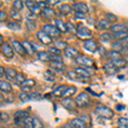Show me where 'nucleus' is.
<instances>
[{
	"instance_id": "obj_62",
	"label": "nucleus",
	"mask_w": 128,
	"mask_h": 128,
	"mask_svg": "<svg viewBox=\"0 0 128 128\" xmlns=\"http://www.w3.org/2000/svg\"><path fill=\"white\" fill-rule=\"evenodd\" d=\"M118 128H125V127H121V126H119Z\"/></svg>"
},
{
	"instance_id": "obj_64",
	"label": "nucleus",
	"mask_w": 128,
	"mask_h": 128,
	"mask_svg": "<svg viewBox=\"0 0 128 128\" xmlns=\"http://www.w3.org/2000/svg\"><path fill=\"white\" fill-rule=\"evenodd\" d=\"M0 128H5V127H0Z\"/></svg>"
},
{
	"instance_id": "obj_44",
	"label": "nucleus",
	"mask_w": 128,
	"mask_h": 128,
	"mask_svg": "<svg viewBox=\"0 0 128 128\" xmlns=\"http://www.w3.org/2000/svg\"><path fill=\"white\" fill-rule=\"evenodd\" d=\"M10 120V116L9 115V114L5 113V112H1L0 113V120L3 121L4 123L9 122Z\"/></svg>"
},
{
	"instance_id": "obj_37",
	"label": "nucleus",
	"mask_w": 128,
	"mask_h": 128,
	"mask_svg": "<svg viewBox=\"0 0 128 128\" xmlns=\"http://www.w3.org/2000/svg\"><path fill=\"white\" fill-rule=\"evenodd\" d=\"M26 80V76L25 75V74L23 73H18L17 75H16V78L15 80V82L17 84H19V86H20L23 82L25 81V80Z\"/></svg>"
},
{
	"instance_id": "obj_42",
	"label": "nucleus",
	"mask_w": 128,
	"mask_h": 128,
	"mask_svg": "<svg viewBox=\"0 0 128 128\" xmlns=\"http://www.w3.org/2000/svg\"><path fill=\"white\" fill-rule=\"evenodd\" d=\"M128 36V32H116V34H113V38H116V40H123Z\"/></svg>"
},
{
	"instance_id": "obj_23",
	"label": "nucleus",
	"mask_w": 128,
	"mask_h": 128,
	"mask_svg": "<svg viewBox=\"0 0 128 128\" xmlns=\"http://www.w3.org/2000/svg\"><path fill=\"white\" fill-rule=\"evenodd\" d=\"M68 89V86L66 84H62V86H58L57 88H56L53 90V95L56 98H62L64 92H66V90Z\"/></svg>"
},
{
	"instance_id": "obj_3",
	"label": "nucleus",
	"mask_w": 128,
	"mask_h": 128,
	"mask_svg": "<svg viewBox=\"0 0 128 128\" xmlns=\"http://www.w3.org/2000/svg\"><path fill=\"white\" fill-rule=\"evenodd\" d=\"M76 35L77 37L80 40H90V38L92 37V31L89 29L88 28L84 26H80L79 28H77V31H76Z\"/></svg>"
},
{
	"instance_id": "obj_46",
	"label": "nucleus",
	"mask_w": 128,
	"mask_h": 128,
	"mask_svg": "<svg viewBox=\"0 0 128 128\" xmlns=\"http://www.w3.org/2000/svg\"><path fill=\"white\" fill-rule=\"evenodd\" d=\"M106 20L110 22V23L115 22L117 20V16L112 13H107L106 14Z\"/></svg>"
},
{
	"instance_id": "obj_38",
	"label": "nucleus",
	"mask_w": 128,
	"mask_h": 128,
	"mask_svg": "<svg viewBox=\"0 0 128 128\" xmlns=\"http://www.w3.org/2000/svg\"><path fill=\"white\" fill-rule=\"evenodd\" d=\"M32 127L34 128H44V124L42 120L38 117L32 118Z\"/></svg>"
},
{
	"instance_id": "obj_61",
	"label": "nucleus",
	"mask_w": 128,
	"mask_h": 128,
	"mask_svg": "<svg viewBox=\"0 0 128 128\" xmlns=\"http://www.w3.org/2000/svg\"><path fill=\"white\" fill-rule=\"evenodd\" d=\"M122 41H123V42H126V43H128V36L126 37V38H125V40H123Z\"/></svg>"
},
{
	"instance_id": "obj_5",
	"label": "nucleus",
	"mask_w": 128,
	"mask_h": 128,
	"mask_svg": "<svg viewBox=\"0 0 128 128\" xmlns=\"http://www.w3.org/2000/svg\"><path fill=\"white\" fill-rule=\"evenodd\" d=\"M43 31L49 35L50 38H57L60 35V31L57 29L56 26L50 24H46L43 26Z\"/></svg>"
},
{
	"instance_id": "obj_8",
	"label": "nucleus",
	"mask_w": 128,
	"mask_h": 128,
	"mask_svg": "<svg viewBox=\"0 0 128 128\" xmlns=\"http://www.w3.org/2000/svg\"><path fill=\"white\" fill-rule=\"evenodd\" d=\"M26 5L28 8V10H30L31 13L34 14V15H38L42 12V8L40 7L38 4V2L35 1H26Z\"/></svg>"
},
{
	"instance_id": "obj_52",
	"label": "nucleus",
	"mask_w": 128,
	"mask_h": 128,
	"mask_svg": "<svg viewBox=\"0 0 128 128\" xmlns=\"http://www.w3.org/2000/svg\"><path fill=\"white\" fill-rule=\"evenodd\" d=\"M8 18V15L7 13L3 10H0V22H4V20H7Z\"/></svg>"
},
{
	"instance_id": "obj_43",
	"label": "nucleus",
	"mask_w": 128,
	"mask_h": 128,
	"mask_svg": "<svg viewBox=\"0 0 128 128\" xmlns=\"http://www.w3.org/2000/svg\"><path fill=\"white\" fill-rule=\"evenodd\" d=\"M23 126L24 128H34L32 127V118L30 116L23 119Z\"/></svg>"
},
{
	"instance_id": "obj_57",
	"label": "nucleus",
	"mask_w": 128,
	"mask_h": 128,
	"mask_svg": "<svg viewBox=\"0 0 128 128\" xmlns=\"http://www.w3.org/2000/svg\"><path fill=\"white\" fill-rule=\"evenodd\" d=\"M126 108V106L125 105H121V104H118V105H116V109L118 111H121V110H123L124 108Z\"/></svg>"
},
{
	"instance_id": "obj_14",
	"label": "nucleus",
	"mask_w": 128,
	"mask_h": 128,
	"mask_svg": "<svg viewBox=\"0 0 128 128\" xmlns=\"http://www.w3.org/2000/svg\"><path fill=\"white\" fill-rule=\"evenodd\" d=\"M64 52H65V55L67 56L69 58H73V59H76L78 56H80V51L78 50L77 49L73 48V47H67L65 50H64Z\"/></svg>"
},
{
	"instance_id": "obj_59",
	"label": "nucleus",
	"mask_w": 128,
	"mask_h": 128,
	"mask_svg": "<svg viewBox=\"0 0 128 128\" xmlns=\"http://www.w3.org/2000/svg\"><path fill=\"white\" fill-rule=\"evenodd\" d=\"M63 128H74V127L71 125V124H65Z\"/></svg>"
},
{
	"instance_id": "obj_19",
	"label": "nucleus",
	"mask_w": 128,
	"mask_h": 128,
	"mask_svg": "<svg viewBox=\"0 0 128 128\" xmlns=\"http://www.w3.org/2000/svg\"><path fill=\"white\" fill-rule=\"evenodd\" d=\"M17 72L14 68H6L5 69V78L9 81H15L16 75H17Z\"/></svg>"
},
{
	"instance_id": "obj_55",
	"label": "nucleus",
	"mask_w": 128,
	"mask_h": 128,
	"mask_svg": "<svg viewBox=\"0 0 128 128\" xmlns=\"http://www.w3.org/2000/svg\"><path fill=\"white\" fill-rule=\"evenodd\" d=\"M45 79L46 80H51V81H53V80H55V77H54V75H53L52 74H46V75H45Z\"/></svg>"
},
{
	"instance_id": "obj_24",
	"label": "nucleus",
	"mask_w": 128,
	"mask_h": 128,
	"mask_svg": "<svg viewBox=\"0 0 128 128\" xmlns=\"http://www.w3.org/2000/svg\"><path fill=\"white\" fill-rule=\"evenodd\" d=\"M22 46H23L25 51L26 52V54H28V55L34 54L35 50L34 49V46H32V44H31L28 41H22Z\"/></svg>"
},
{
	"instance_id": "obj_58",
	"label": "nucleus",
	"mask_w": 128,
	"mask_h": 128,
	"mask_svg": "<svg viewBox=\"0 0 128 128\" xmlns=\"http://www.w3.org/2000/svg\"><path fill=\"white\" fill-rule=\"evenodd\" d=\"M4 102H5V98L4 96L3 93H1V92H0V104H4Z\"/></svg>"
},
{
	"instance_id": "obj_32",
	"label": "nucleus",
	"mask_w": 128,
	"mask_h": 128,
	"mask_svg": "<svg viewBox=\"0 0 128 128\" xmlns=\"http://www.w3.org/2000/svg\"><path fill=\"white\" fill-rule=\"evenodd\" d=\"M10 16H11V18L14 20V22H20L22 19V16L20 15V13L18 11H16L12 8V9H10Z\"/></svg>"
},
{
	"instance_id": "obj_20",
	"label": "nucleus",
	"mask_w": 128,
	"mask_h": 128,
	"mask_svg": "<svg viewBox=\"0 0 128 128\" xmlns=\"http://www.w3.org/2000/svg\"><path fill=\"white\" fill-rule=\"evenodd\" d=\"M111 23L109 22H108L107 20L102 19L98 22V23L96 24V28L99 30H107V29H110L111 28Z\"/></svg>"
},
{
	"instance_id": "obj_15",
	"label": "nucleus",
	"mask_w": 128,
	"mask_h": 128,
	"mask_svg": "<svg viewBox=\"0 0 128 128\" xmlns=\"http://www.w3.org/2000/svg\"><path fill=\"white\" fill-rule=\"evenodd\" d=\"M74 10H75L76 12H80V13H87L89 11V8L86 4L80 2V3H76L73 5Z\"/></svg>"
},
{
	"instance_id": "obj_22",
	"label": "nucleus",
	"mask_w": 128,
	"mask_h": 128,
	"mask_svg": "<svg viewBox=\"0 0 128 128\" xmlns=\"http://www.w3.org/2000/svg\"><path fill=\"white\" fill-rule=\"evenodd\" d=\"M71 125L74 128H86L87 125L80 118H74L71 120Z\"/></svg>"
},
{
	"instance_id": "obj_53",
	"label": "nucleus",
	"mask_w": 128,
	"mask_h": 128,
	"mask_svg": "<svg viewBox=\"0 0 128 128\" xmlns=\"http://www.w3.org/2000/svg\"><path fill=\"white\" fill-rule=\"evenodd\" d=\"M121 53L128 55V43H126V44L123 45L122 50H121Z\"/></svg>"
},
{
	"instance_id": "obj_40",
	"label": "nucleus",
	"mask_w": 128,
	"mask_h": 128,
	"mask_svg": "<svg viewBox=\"0 0 128 128\" xmlns=\"http://www.w3.org/2000/svg\"><path fill=\"white\" fill-rule=\"evenodd\" d=\"M7 26L11 30H20L22 26L16 22H9L7 23Z\"/></svg>"
},
{
	"instance_id": "obj_2",
	"label": "nucleus",
	"mask_w": 128,
	"mask_h": 128,
	"mask_svg": "<svg viewBox=\"0 0 128 128\" xmlns=\"http://www.w3.org/2000/svg\"><path fill=\"white\" fill-rule=\"evenodd\" d=\"M19 98L22 102H29V101H37L40 100L42 98L40 94L37 93V92H22L20 94Z\"/></svg>"
},
{
	"instance_id": "obj_26",
	"label": "nucleus",
	"mask_w": 128,
	"mask_h": 128,
	"mask_svg": "<svg viewBox=\"0 0 128 128\" xmlns=\"http://www.w3.org/2000/svg\"><path fill=\"white\" fill-rule=\"evenodd\" d=\"M107 55H108V58L110 59L112 62L121 59V53L120 51H115V50L109 51Z\"/></svg>"
},
{
	"instance_id": "obj_21",
	"label": "nucleus",
	"mask_w": 128,
	"mask_h": 128,
	"mask_svg": "<svg viewBox=\"0 0 128 128\" xmlns=\"http://www.w3.org/2000/svg\"><path fill=\"white\" fill-rule=\"evenodd\" d=\"M104 69L105 70V72H106L107 74H109V75H112V74H114L116 73L117 71H118V68H117L116 67H115L114 65L112 63V62H108L106 63L104 65Z\"/></svg>"
},
{
	"instance_id": "obj_51",
	"label": "nucleus",
	"mask_w": 128,
	"mask_h": 128,
	"mask_svg": "<svg viewBox=\"0 0 128 128\" xmlns=\"http://www.w3.org/2000/svg\"><path fill=\"white\" fill-rule=\"evenodd\" d=\"M56 47L57 49L61 50V49H64L65 50L66 48H67V44H66L65 42H62V41H61V42H58L56 44Z\"/></svg>"
},
{
	"instance_id": "obj_54",
	"label": "nucleus",
	"mask_w": 128,
	"mask_h": 128,
	"mask_svg": "<svg viewBox=\"0 0 128 128\" xmlns=\"http://www.w3.org/2000/svg\"><path fill=\"white\" fill-rule=\"evenodd\" d=\"M5 75V68L2 66H0V79H2L3 77H4Z\"/></svg>"
},
{
	"instance_id": "obj_28",
	"label": "nucleus",
	"mask_w": 128,
	"mask_h": 128,
	"mask_svg": "<svg viewBox=\"0 0 128 128\" xmlns=\"http://www.w3.org/2000/svg\"><path fill=\"white\" fill-rule=\"evenodd\" d=\"M72 9H73V8H71V6H70L69 4H64L61 5V7L59 8V10L63 16H68L71 13Z\"/></svg>"
},
{
	"instance_id": "obj_49",
	"label": "nucleus",
	"mask_w": 128,
	"mask_h": 128,
	"mask_svg": "<svg viewBox=\"0 0 128 128\" xmlns=\"http://www.w3.org/2000/svg\"><path fill=\"white\" fill-rule=\"evenodd\" d=\"M49 52L53 55H60L61 54V50L57 49L56 47H50L49 50Z\"/></svg>"
},
{
	"instance_id": "obj_33",
	"label": "nucleus",
	"mask_w": 128,
	"mask_h": 128,
	"mask_svg": "<svg viewBox=\"0 0 128 128\" xmlns=\"http://www.w3.org/2000/svg\"><path fill=\"white\" fill-rule=\"evenodd\" d=\"M77 92V88L75 86H70V87H68V89L66 90V92H64L62 98H70V96H74V94Z\"/></svg>"
},
{
	"instance_id": "obj_50",
	"label": "nucleus",
	"mask_w": 128,
	"mask_h": 128,
	"mask_svg": "<svg viewBox=\"0 0 128 128\" xmlns=\"http://www.w3.org/2000/svg\"><path fill=\"white\" fill-rule=\"evenodd\" d=\"M67 28H68V31H69V32H74L77 31V28H75V26H74V24H72L71 22H68L67 23Z\"/></svg>"
},
{
	"instance_id": "obj_31",
	"label": "nucleus",
	"mask_w": 128,
	"mask_h": 128,
	"mask_svg": "<svg viewBox=\"0 0 128 128\" xmlns=\"http://www.w3.org/2000/svg\"><path fill=\"white\" fill-rule=\"evenodd\" d=\"M28 116H29V113H28L26 110H17L16 112H15V114H14L15 119L23 120Z\"/></svg>"
},
{
	"instance_id": "obj_39",
	"label": "nucleus",
	"mask_w": 128,
	"mask_h": 128,
	"mask_svg": "<svg viewBox=\"0 0 128 128\" xmlns=\"http://www.w3.org/2000/svg\"><path fill=\"white\" fill-rule=\"evenodd\" d=\"M112 63L117 68L120 69V68H124L126 65V61L124 59H120V60H117V61L112 62Z\"/></svg>"
},
{
	"instance_id": "obj_13",
	"label": "nucleus",
	"mask_w": 128,
	"mask_h": 128,
	"mask_svg": "<svg viewBox=\"0 0 128 128\" xmlns=\"http://www.w3.org/2000/svg\"><path fill=\"white\" fill-rule=\"evenodd\" d=\"M84 47L86 50L90 51V52H95L98 50V44L93 40H88L84 41Z\"/></svg>"
},
{
	"instance_id": "obj_48",
	"label": "nucleus",
	"mask_w": 128,
	"mask_h": 128,
	"mask_svg": "<svg viewBox=\"0 0 128 128\" xmlns=\"http://www.w3.org/2000/svg\"><path fill=\"white\" fill-rule=\"evenodd\" d=\"M50 62H62V57L60 55L50 54Z\"/></svg>"
},
{
	"instance_id": "obj_10",
	"label": "nucleus",
	"mask_w": 128,
	"mask_h": 128,
	"mask_svg": "<svg viewBox=\"0 0 128 128\" xmlns=\"http://www.w3.org/2000/svg\"><path fill=\"white\" fill-rule=\"evenodd\" d=\"M61 104L64 108L70 111H74L76 109V106H77L75 101H74L73 99L70 98H64L61 101Z\"/></svg>"
},
{
	"instance_id": "obj_56",
	"label": "nucleus",
	"mask_w": 128,
	"mask_h": 128,
	"mask_svg": "<svg viewBox=\"0 0 128 128\" xmlns=\"http://www.w3.org/2000/svg\"><path fill=\"white\" fill-rule=\"evenodd\" d=\"M75 16L77 18H84V17H86V14L80 13V12H76V13H75Z\"/></svg>"
},
{
	"instance_id": "obj_7",
	"label": "nucleus",
	"mask_w": 128,
	"mask_h": 128,
	"mask_svg": "<svg viewBox=\"0 0 128 128\" xmlns=\"http://www.w3.org/2000/svg\"><path fill=\"white\" fill-rule=\"evenodd\" d=\"M1 51L3 55L7 58H13L15 53H14V49L12 45H10L8 42H4L1 45Z\"/></svg>"
},
{
	"instance_id": "obj_29",
	"label": "nucleus",
	"mask_w": 128,
	"mask_h": 128,
	"mask_svg": "<svg viewBox=\"0 0 128 128\" xmlns=\"http://www.w3.org/2000/svg\"><path fill=\"white\" fill-rule=\"evenodd\" d=\"M38 57L42 62H50V54L46 51H40L38 53Z\"/></svg>"
},
{
	"instance_id": "obj_25",
	"label": "nucleus",
	"mask_w": 128,
	"mask_h": 128,
	"mask_svg": "<svg viewBox=\"0 0 128 128\" xmlns=\"http://www.w3.org/2000/svg\"><path fill=\"white\" fill-rule=\"evenodd\" d=\"M68 77L70 78V79L73 80H76V81H82V82H83V81H84V80H86L88 79V78H86V77L80 76V74H76L74 71L68 72Z\"/></svg>"
},
{
	"instance_id": "obj_30",
	"label": "nucleus",
	"mask_w": 128,
	"mask_h": 128,
	"mask_svg": "<svg viewBox=\"0 0 128 128\" xmlns=\"http://www.w3.org/2000/svg\"><path fill=\"white\" fill-rule=\"evenodd\" d=\"M25 26H26V29L28 31H34L37 28V24L35 20H32V19H28L26 20V23H25Z\"/></svg>"
},
{
	"instance_id": "obj_60",
	"label": "nucleus",
	"mask_w": 128,
	"mask_h": 128,
	"mask_svg": "<svg viewBox=\"0 0 128 128\" xmlns=\"http://www.w3.org/2000/svg\"><path fill=\"white\" fill-rule=\"evenodd\" d=\"M3 43H4V37L2 36L1 34H0V46L3 44Z\"/></svg>"
},
{
	"instance_id": "obj_45",
	"label": "nucleus",
	"mask_w": 128,
	"mask_h": 128,
	"mask_svg": "<svg viewBox=\"0 0 128 128\" xmlns=\"http://www.w3.org/2000/svg\"><path fill=\"white\" fill-rule=\"evenodd\" d=\"M118 124L121 127L128 128V118H120L118 120Z\"/></svg>"
},
{
	"instance_id": "obj_11",
	"label": "nucleus",
	"mask_w": 128,
	"mask_h": 128,
	"mask_svg": "<svg viewBox=\"0 0 128 128\" xmlns=\"http://www.w3.org/2000/svg\"><path fill=\"white\" fill-rule=\"evenodd\" d=\"M36 84V82H35L34 80L32 79H28V80H26L25 81L20 84V89L22 90L23 92H29L34 86Z\"/></svg>"
},
{
	"instance_id": "obj_6",
	"label": "nucleus",
	"mask_w": 128,
	"mask_h": 128,
	"mask_svg": "<svg viewBox=\"0 0 128 128\" xmlns=\"http://www.w3.org/2000/svg\"><path fill=\"white\" fill-rule=\"evenodd\" d=\"M76 60V62L79 65L82 66V67L86 68H92L94 67V61L92 59H90V57H87L86 56H78Z\"/></svg>"
},
{
	"instance_id": "obj_34",
	"label": "nucleus",
	"mask_w": 128,
	"mask_h": 128,
	"mask_svg": "<svg viewBox=\"0 0 128 128\" xmlns=\"http://www.w3.org/2000/svg\"><path fill=\"white\" fill-rule=\"evenodd\" d=\"M41 14H42L44 17H46L47 19H50V18H52L53 16H55L54 11H53L50 8H45V9H43Z\"/></svg>"
},
{
	"instance_id": "obj_1",
	"label": "nucleus",
	"mask_w": 128,
	"mask_h": 128,
	"mask_svg": "<svg viewBox=\"0 0 128 128\" xmlns=\"http://www.w3.org/2000/svg\"><path fill=\"white\" fill-rule=\"evenodd\" d=\"M96 114L99 117H102L104 119L110 120L114 115V113L110 108H108L106 106H99L96 108Z\"/></svg>"
},
{
	"instance_id": "obj_35",
	"label": "nucleus",
	"mask_w": 128,
	"mask_h": 128,
	"mask_svg": "<svg viewBox=\"0 0 128 128\" xmlns=\"http://www.w3.org/2000/svg\"><path fill=\"white\" fill-rule=\"evenodd\" d=\"M74 72L76 74H80V76H83V77H86V78H89V75H90V73L87 71V68L84 69L83 68H77L74 69Z\"/></svg>"
},
{
	"instance_id": "obj_16",
	"label": "nucleus",
	"mask_w": 128,
	"mask_h": 128,
	"mask_svg": "<svg viewBox=\"0 0 128 128\" xmlns=\"http://www.w3.org/2000/svg\"><path fill=\"white\" fill-rule=\"evenodd\" d=\"M12 90H13V87H12L11 84L5 80H0V92L9 94L12 92Z\"/></svg>"
},
{
	"instance_id": "obj_47",
	"label": "nucleus",
	"mask_w": 128,
	"mask_h": 128,
	"mask_svg": "<svg viewBox=\"0 0 128 128\" xmlns=\"http://www.w3.org/2000/svg\"><path fill=\"white\" fill-rule=\"evenodd\" d=\"M122 47H123V44L121 42H114L112 44V48L114 49V50L115 51H119L122 50Z\"/></svg>"
},
{
	"instance_id": "obj_4",
	"label": "nucleus",
	"mask_w": 128,
	"mask_h": 128,
	"mask_svg": "<svg viewBox=\"0 0 128 128\" xmlns=\"http://www.w3.org/2000/svg\"><path fill=\"white\" fill-rule=\"evenodd\" d=\"M75 102L76 105L80 107V108L86 107L90 104V96L86 92H81L80 94L78 95V96H76Z\"/></svg>"
},
{
	"instance_id": "obj_36",
	"label": "nucleus",
	"mask_w": 128,
	"mask_h": 128,
	"mask_svg": "<svg viewBox=\"0 0 128 128\" xmlns=\"http://www.w3.org/2000/svg\"><path fill=\"white\" fill-rule=\"evenodd\" d=\"M113 35L108 34V32H104L100 35V40L102 41V42H105V43H108V42H110L111 40H113Z\"/></svg>"
},
{
	"instance_id": "obj_9",
	"label": "nucleus",
	"mask_w": 128,
	"mask_h": 128,
	"mask_svg": "<svg viewBox=\"0 0 128 128\" xmlns=\"http://www.w3.org/2000/svg\"><path fill=\"white\" fill-rule=\"evenodd\" d=\"M37 38L40 41L41 44H43L49 45L52 43V38H50L48 34H45L43 30L37 32Z\"/></svg>"
},
{
	"instance_id": "obj_12",
	"label": "nucleus",
	"mask_w": 128,
	"mask_h": 128,
	"mask_svg": "<svg viewBox=\"0 0 128 128\" xmlns=\"http://www.w3.org/2000/svg\"><path fill=\"white\" fill-rule=\"evenodd\" d=\"M12 47H13V49L15 50L16 52L18 53L20 56H26V52L25 51L22 43L19 42V41H17V40L12 41Z\"/></svg>"
},
{
	"instance_id": "obj_63",
	"label": "nucleus",
	"mask_w": 128,
	"mask_h": 128,
	"mask_svg": "<svg viewBox=\"0 0 128 128\" xmlns=\"http://www.w3.org/2000/svg\"><path fill=\"white\" fill-rule=\"evenodd\" d=\"M13 128H20V127H13Z\"/></svg>"
},
{
	"instance_id": "obj_27",
	"label": "nucleus",
	"mask_w": 128,
	"mask_h": 128,
	"mask_svg": "<svg viewBox=\"0 0 128 128\" xmlns=\"http://www.w3.org/2000/svg\"><path fill=\"white\" fill-rule=\"evenodd\" d=\"M56 26L60 31V32H68L67 24L62 20H56Z\"/></svg>"
},
{
	"instance_id": "obj_17",
	"label": "nucleus",
	"mask_w": 128,
	"mask_h": 128,
	"mask_svg": "<svg viewBox=\"0 0 128 128\" xmlns=\"http://www.w3.org/2000/svg\"><path fill=\"white\" fill-rule=\"evenodd\" d=\"M110 31L113 34H116V32H128V25L126 24H116L111 26Z\"/></svg>"
},
{
	"instance_id": "obj_18",
	"label": "nucleus",
	"mask_w": 128,
	"mask_h": 128,
	"mask_svg": "<svg viewBox=\"0 0 128 128\" xmlns=\"http://www.w3.org/2000/svg\"><path fill=\"white\" fill-rule=\"evenodd\" d=\"M50 68L54 71L62 72L65 69V65L63 64V62H50Z\"/></svg>"
},
{
	"instance_id": "obj_41",
	"label": "nucleus",
	"mask_w": 128,
	"mask_h": 128,
	"mask_svg": "<svg viewBox=\"0 0 128 128\" xmlns=\"http://www.w3.org/2000/svg\"><path fill=\"white\" fill-rule=\"evenodd\" d=\"M24 7V4H23V2L20 1V0H16L13 3V9L16 10V11H20Z\"/></svg>"
}]
</instances>
